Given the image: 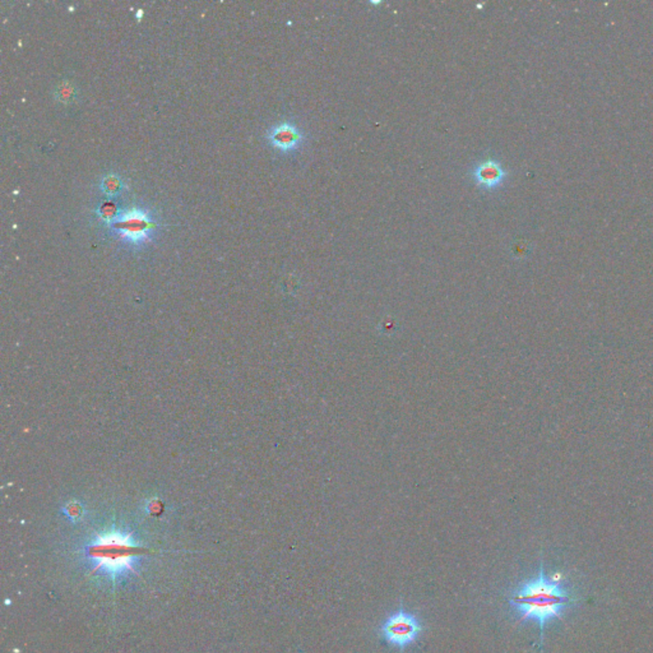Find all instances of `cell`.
<instances>
[{"mask_svg":"<svg viewBox=\"0 0 653 653\" xmlns=\"http://www.w3.org/2000/svg\"><path fill=\"white\" fill-rule=\"evenodd\" d=\"M573 602L570 593L560 580H550L543 572V564L538 577L527 580L512 593L509 604L519 614L521 622H538L543 641V629L551 619H562L563 611Z\"/></svg>","mask_w":653,"mask_h":653,"instance_id":"6da1fadb","label":"cell"},{"mask_svg":"<svg viewBox=\"0 0 653 653\" xmlns=\"http://www.w3.org/2000/svg\"><path fill=\"white\" fill-rule=\"evenodd\" d=\"M96 560V568L110 577H117L133 568L135 546L129 536L122 533H109L100 538L91 551Z\"/></svg>","mask_w":653,"mask_h":653,"instance_id":"7a4b0ae2","label":"cell"},{"mask_svg":"<svg viewBox=\"0 0 653 653\" xmlns=\"http://www.w3.org/2000/svg\"><path fill=\"white\" fill-rule=\"evenodd\" d=\"M422 630L420 620L414 614H409L403 610V607H399L380 627V637L388 644L404 649L416 642Z\"/></svg>","mask_w":653,"mask_h":653,"instance_id":"3957f363","label":"cell"},{"mask_svg":"<svg viewBox=\"0 0 653 653\" xmlns=\"http://www.w3.org/2000/svg\"><path fill=\"white\" fill-rule=\"evenodd\" d=\"M152 222L141 211H132L124 214L120 220L114 221L113 227L122 234L124 239L132 243L146 240L148 231L152 229Z\"/></svg>","mask_w":653,"mask_h":653,"instance_id":"277c9868","label":"cell"},{"mask_svg":"<svg viewBox=\"0 0 653 653\" xmlns=\"http://www.w3.org/2000/svg\"><path fill=\"white\" fill-rule=\"evenodd\" d=\"M271 146L281 152H293L304 141V135L296 124L282 122L272 127L267 135Z\"/></svg>","mask_w":653,"mask_h":653,"instance_id":"5b68a950","label":"cell"},{"mask_svg":"<svg viewBox=\"0 0 653 653\" xmlns=\"http://www.w3.org/2000/svg\"><path fill=\"white\" fill-rule=\"evenodd\" d=\"M507 171L496 160H485L479 162L472 171V177L476 182L477 187L485 190H494L499 188L507 179Z\"/></svg>","mask_w":653,"mask_h":653,"instance_id":"8992f818","label":"cell"},{"mask_svg":"<svg viewBox=\"0 0 653 653\" xmlns=\"http://www.w3.org/2000/svg\"><path fill=\"white\" fill-rule=\"evenodd\" d=\"M78 96V88L72 80H61L54 90V98L61 105L73 104Z\"/></svg>","mask_w":653,"mask_h":653,"instance_id":"52a82bcc","label":"cell"},{"mask_svg":"<svg viewBox=\"0 0 653 653\" xmlns=\"http://www.w3.org/2000/svg\"><path fill=\"white\" fill-rule=\"evenodd\" d=\"M120 180L114 175L105 177L103 180V190L108 194H114L117 190L120 189Z\"/></svg>","mask_w":653,"mask_h":653,"instance_id":"ba28073f","label":"cell"},{"mask_svg":"<svg viewBox=\"0 0 653 653\" xmlns=\"http://www.w3.org/2000/svg\"><path fill=\"white\" fill-rule=\"evenodd\" d=\"M101 214L104 216L105 219H113V217H115V204H114V203H105L104 206L101 207Z\"/></svg>","mask_w":653,"mask_h":653,"instance_id":"9c48e42d","label":"cell"}]
</instances>
